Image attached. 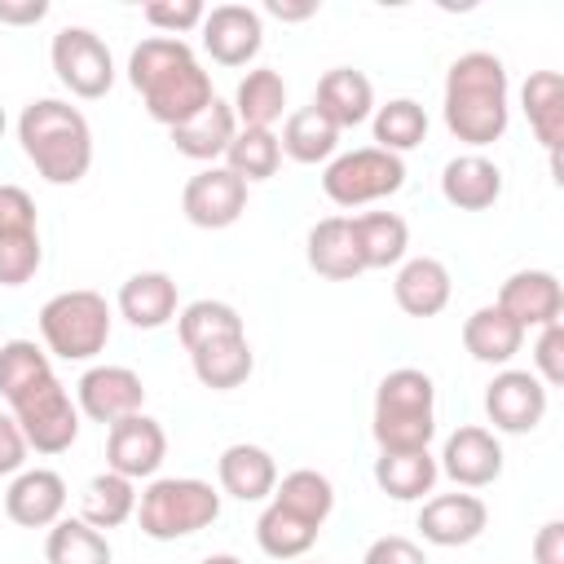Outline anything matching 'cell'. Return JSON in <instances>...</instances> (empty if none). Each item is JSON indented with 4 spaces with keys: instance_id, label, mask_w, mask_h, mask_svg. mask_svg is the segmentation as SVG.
Masks as SVG:
<instances>
[{
    "instance_id": "cell-24",
    "label": "cell",
    "mask_w": 564,
    "mask_h": 564,
    "mask_svg": "<svg viewBox=\"0 0 564 564\" xmlns=\"http://www.w3.org/2000/svg\"><path fill=\"white\" fill-rule=\"evenodd\" d=\"M313 106L344 132V128H357L375 115V88L361 70L352 66H330L322 79H317V93H313Z\"/></svg>"
},
{
    "instance_id": "cell-4",
    "label": "cell",
    "mask_w": 564,
    "mask_h": 564,
    "mask_svg": "<svg viewBox=\"0 0 564 564\" xmlns=\"http://www.w3.org/2000/svg\"><path fill=\"white\" fill-rule=\"evenodd\" d=\"M379 454H414L427 449L436 436V383L432 375L401 366L388 370L375 388V419H370Z\"/></svg>"
},
{
    "instance_id": "cell-51",
    "label": "cell",
    "mask_w": 564,
    "mask_h": 564,
    "mask_svg": "<svg viewBox=\"0 0 564 564\" xmlns=\"http://www.w3.org/2000/svg\"><path fill=\"white\" fill-rule=\"evenodd\" d=\"M0 137H4V106H0Z\"/></svg>"
},
{
    "instance_id": "cell-33",
    "label": "cell",
    "mask_w": 564,
    "mask_h": 564,
    "mask_svg": "<svg viewBox=\"0 0 564 564\" xmlns=\"http://www.w3.org/2000/svg\"><path fill=\"white\" fill-rule=\"evenodd\" d=\"M352 238L366 269H388L405 260L410 225L397 212H366V216H352Z\"/></svg>"
},
{
    "instance_id": "cell-25",
    "label": "cell",
    "mask_w": 564,
    "mask_h": 564,
    "mask_svg": "<svg viewBox=\"0 0 564 564\" xmlns=\"http://www.w3.org/2000/svg\"><path fill=\"white\" fill-rule=\"evenodd\" d=\"M216 476H220V489L238 502H260V498H273V485H278V463L269 449L260 445H229L220 458H216Z\"/></svg>"
},
{
    "instance_id": "cell-2",
    "label": "cell",
    "mask_w": 564,
    "mask_h": 564,
    "mask_svg": "<svg viewBox=\"0 0 564 564\" xmlns=\"http://www.w3.org/2000/svg\"><path fill=\"white\" fill-rule=\"evenodd\" d=\"M507 66L502 57L471 48L449 62L445 75V128L467 145H489L507 132Z\"/></svg>"
},
{
    "instance_id": "cell-29",
    "label": "cell",
    "mask_w": 564,
    "mask_h": 564,
    "mask_svg": "<svg viewBox=\"0 0 564 564\" xmlns=\"http://www.w3.org/2000/svg\"><path fill=\"white\" fill-rule=\"evenodd\" d=\"M137 516V480L119 476V471H97L88 485H84V498H79V520L93 524V529H119Z\"/></svg>"
},
{
    "instance_id": "cell-17",
    "label": "cell",
    "mask_w": 564,
    "mask_h": 564,
    "mask_svg": "<svg viewBox=\"0 0 564 564\" xmlns=\"http://www.w3.org/2000/svg\"><path fill=\"white\" fill-rule=\"evenodd\" d=\"M66 511V480L53 467H22L4 489V516L22 529H53Z\"/></svg>"
},
{
    "instance_id": "cell-8",
    "label": "cell",
    "mask_w": 564,
    "mask_h": 564,
    "mask_svg": "<svg viewBox=\"0 0 564 564\" xmlns=\"http://www.w3.org/2000/svg\"><path fill=\"white\" fill-rule=\"evenodd\" d=\"M405 185L401 154H388L379 145H361L348 154H335L322 172V189L335 207H366L375 198H388Z\"/></svg>"
},
{
    "instance_id": "cell-39",
    "label": "cell",
    "mask_w": 564,
    "mask_h": 564,
    "mask_svg": "<svg viewBox=\"0 0 564 564\" xmlns=\"http://www.w3.org/2000/svg\"><path fill=\"white\" fill-rule=\"evenodd\" d=\"M256 542H260V551H264L269 560H300V555L317 542V529L304 524L300 516L282 511L278 502H269V507L260 511V520H256Z\"/></svg>"
},
{
    "instance_id": "cell-47",
    "label": "cell",
    "mask_w": 564,
    "mask_h": 564,
    "mask_svg": "<svg viewBox=\"0 0 564 564\" xmlns=\"http://www.w3.org/2000/svg\"><path fill=\"white\" fill-rule=\"evenodd\" d=\"M533 564H564V520H546L533 538Z\"/></svg>"
},
{
    "instance_id": "cell-45",
    "label": "cell",
    "mask_w": 564,
    "mask_h": 564,
    "mask_svg": "<svg viewBox=\"0 0 564 564\" xmlns=\"http://www.w3.org/2000/svg\"><path fill=\"white\" fill-rule=\"evenodd\" d=\"M361 564H427V555H423L419 542H410V538H401V533H383V538H375V542L366 546Z\"/></svg>"
},
{
    "instance_id": "cell-38",
    "label": "cell",
    "mask_w": 564,
    "mask_h": 564,
    "mask_svg": "<svg viewBox=\"0 0 564 564\" xmlns=\"http://www.w3.org/2000/svg\"><path fill=\"white\" fill-rule=\"evenodd\" d=\"M375 141L388 154H405L427 141V110L414 97H392L375 110Z\"/></svg>"
},
{
    "instance_id": "cell-26",
    "label": "cell",
    "mask_w": 564,
    "mask_h": 564,
    "mask_svg": "<svg viewBox=\"0 0 564 564\" xmlns=\"http://www.w3.org/2000/svg\"><path fill=\"white\" fill-rule=\"evenodd\" d=\"M189 366H194V379L212 392H229V388H242L256 370V352L247 344V335H229V339H212L203 348L189 352Z\"/></svg>"
},
{
    "instance_id": "cell-9",
    "label": "cell",
    "mask_w": 564,
    "mask_h": 564,
    "mask_svg": "<svg viewBox=\"0 0 564 564\" xmlns=\"http://www.w3.org/2000/svg\"><path fill=\"white\" fill-rule=\"evenodd\" d=\"M48 57H53V70H57L62 88L84 97V101L106 97L110 84H115V57H110L106 40L88 26H62L53 35Z\"/></svg>"
},
{
    "instance_id": "cell-3",
    "label": "cell",
    "mask_w": 564,
    "mask_h": 564,
    "mask_svg": "<svg viewBox=\"0 0 564 564\" xmlns=\"http://www.w3.org/2000/svg\"><path fill=\"white\" fill-rule=\"evenodd\" d=\"M18 141L48 185H75L93 167V128L62 97H35L18 115Z\"/></svg>"
},
{
    "instance_id": "cell-15",
    "label": "cell",
    "mask_w": 564,
    "mask_h": 564,
    "mask_svg": "<svg viewBox=\"0 0 564 564\" xmlns=\"http://www.w3.org/2000/svg\"><path fill=\"white\" fill-rule=\"evenodd\" d=\"M458 489H485L502 476V445L489 427H458L445 436V449H441V463H436Z\"/></svg>"
},
{
    "instance_id": "cell-31",
    "label": "cell",
    "mask_w": 564,
    "mask_h": 564,
    "mask_svg": "<svg viewBox=\"0 0 564 564\" xmlns=\"http://www.w3.org/2000/svg\"><path fill=\"white\" fill-rule=\"evenodd\" d=\"M282 154L295 163H330L339 150V128L317 110V106H300L286 115L282 137H278Z\"/></svg>"
},
{
    "instance_id": "cell-18",
    "label": "cell",
    "mask_w": 564,
    "mask_h": 564,
    "mask_svg": "<svg viewBox=\"0 0 564 564\" xmlns=\"http://www.w3.org/2000/svg\"><path fill=\"white\" fill-rule=\"evenodd\" d=\"M489 524V507L476 494H436L423 502L419 511V533L432 546H467L485 533Z\"/></svg>"
},
{
    "instance_id": "cell-37",
    "label": "cell",
    "mask_w": 564,
    "mask_h": 564,
    "mask_svg": "<svg viewBox=\"0 0 564 564\" xmlns=\"http://www.w3.org/2000/svg\"><path fill=\"white\" fill-rule=\"evenodd\" d=\"M282 163V145L273 137V128H238L229 150H225V167L238 176V181H269Z\"/></svg>"
},
{
    "instance_id": "cell-35",
    "label": "cell",
    "mask_w": 564,
    "mask_h": 564,
    "mask_svg": "<svg viewBox=\"0 0 564 564\" xmlns=\"http://www.w3.org/2000/svg\"><path fill=\"white\" fill-rule=\"evenodd\" d=\"M48 564H110V542L101 529L84 524L79 516H62L44 538Z\"/></svg>"
},
{
    "instance_id": "cell-16",
    "label": "cell",
    "mask_w": 564,
    "mask_h": 564,
    "mask_svg": "<svg viewBox=\"0 0 564 564\" xmlns=\"http://www.w3.org/2000/svg\"><path fill=\"white\" fill-rule=\"evenodd\" d=\"M498 308L520 330H529V326L542 330V326H551V322L564 317V286H560V278L551 269H520V273H511L502 282Z\"/></svg>"
},
{
    "instance_id": "cell-12",
    "label": "cell",
    "mask_w": 564,
    "mask_h": 564,
    "mask_svg": "<svg viewBox=\"0 0 564 564\" xmlns=\"http://www.w3.org/2000/svg\"><path fill=\"white\" fill-rule=\"evenodd\" d=\"M75 405L79 414H88L93 423H119L128 414H141L145 405V383L137 370L128 366H93L79 375L75 383Z\"/></svg>"
},
{
    "instance_id": "cell-22",
    "label": "cell",
    "mask_w": 564,
    "mask_h": 564,
    "mask_svg": "<svg viewBox=\"0 0 564 564\" xmlns=\"http://www.w3.org/2000/svg\"><path fill=\"white\" fill-rule=\"evenodd\" d=\"M441 194L458 212H485V207H494L502 198V167L494 159L476 154V150L458 154L441 172Z\"/></svg>"
},
{
    "instance_id": "cell-21",
    "label": "cell",
    "mask_w": 564,
    "mask_h": 564,
    "mask_svg": "<svg viewBox=\"0 0 564 564\" xmlns=\"http://www.w3.org/2000/svg\"><path fill=\"white\" fill-rule=\"evenodd\" d=\"M449 295H454L449 269L436 256H414L392 278V300L405 317H436L449 304Z\"/></svg>"
},
{
    "instance_id": "cell-36",
    "label": "cell",
    "mask_w": 564,
    "mask_h": 564,
    "mask_svg": "<svg viewBox=\"0 0 564 564\" xmlns=\"http://www.w3.org/2000/svg\"><path fill=\"white\" fill-rule=\"evenodd\" d=\"M176 335H181L185 352H194V348H203L212 339H229V335H247V330H242V317H238L234 304H225V300H194V304H185L176 313Z\"/></svg>"
},
{
    "instance_id": "cell-42",
    "label": "cell",
    "mask_w": 564,
    "mask_h": 564,
    "mask_svg": "<svg viewBox=\"0 0 564 564\" xmlns=\"http://www.w3.org/2000/svg\"><path fill=\"white\" fill-rule=\"evenodd\" d=\"M203 4L198 0H150L145 9H141V18L159 31V35H185V31H194V26H203Z\"/></svg>"
},
{
    "instance_id": "cell-48",
    "label": "cell",
    "mask_w": 564,
    "mask_h": 564,
    "mask_svg": "<svg viewBox=\"0 0 564 564\" xmlns=\"http://www.w3.org/2000/svg\"><path fill=\"white\" fill-rule=\"evenodd\" d=\"M48 18V0H0V22L9 26H35Z\"/></svg>"
},
{
    "instance_id": "cell-34",
    "label": "cell",
    "mask_w": 564,
    "mask_h": 564,
    "mask_svg": "<svg viewBox=\"0 0 564 564\" xmlns=\"http://www.w3.org/2000/svg\"><path fill=\"white\" fill-rule=\"evenodd\" d=\"M441 467L427 449H414V454H379L375 458V485L397 498V502H414L423 494H432Z\"/></svg>"
},
{
    "instance_id": "cell-11",
    "label": "cell",
    "mask_w": 564,
    "mask_h": 564,
    "mask_svg": "<svg viewBox=\"0 0 564 564\" xmlns=\"http://www.w3.org/2000/svg\"><path fill=\"white\" fill-rule=\"evenodd\" d=\"M181 212L198 229H229L247 212V181H238L229 167H203L181 189Z\"/></svg>"
},
{
    "instance_id": "cell-23",
    "label": "cell",
    "mask_w": 564,
    "mask_h": 564,
    "mask_svg": "<svg viewBox=\"0 0 564 564\" xmlns=\"http://www.w3.org/2000/svg\"><path fill=\"white\" fill-rule=\"evenodd\" d=\"M119 317L137 330H159L176 317V282L163 269H141L119 286Z\"/></svg>"
},
{
    "instance_id": "cell-20",
    "label": "cell",
    "mask_w": 564,
    "mask_h": 564,
    "mask_svg": "<svg viewBox=\"0 0 564 564\" xmlns=\"http://www.w3.org/2000/svg\"><path fill=\"white\" fill-rule=\"evenodd\" d=\"M520 106L529 115L533 137L551 154V172L560 181V141H564V75L560 70H533L520 88Z\"/></svg>"
},
{
    "instance_id": "cell-46",
    "label": "cell",
    "mask_w": 564,
    "mask_h": 564,
    "mask_svg": "<svg viewBox=\"0 0 564 564\" xmlns=\"http://www.w3.org/2000/svg\"><path fill=\"white\" fill-rule=\"evenodd\" d=\"M26 454H31V445H26L22 427L13 423V414H0V476H18Z\"/></svg>"
},
{
    "instance_id": "cell-32",
    "label": "cell",
    "mask_w": 564,
    "mask_h": 564,
    "mask_svg": "<svg viewBox=\"0 0 564 564\" xmlns=\"http://www.w3.org/2000/svg\"><path fill=\"white\" fill-rule=\"evenodd\" d=\"M273 502H278L282 511L300 516L304 524L322 529L326 516L335 511V485H330V476H322L317 467H295V471H286V476L273 485Z\"/></svg>"
},
{
    "instance_id": "cell-28",
    "label": "cell",
    "mask_w": 564,
    "mask_h": 564,
    "mask_svg": "<svg viewBox=\"0 0 564 564\" xmlns=\"http://www.w3.org/2000/svg\"><path fill=\"white\" fill-rule=\"evenodd\" d=\"M520 344H524V330L498 304H485L463 322V348L485 366H507L520 352Z\"/></svg>"
},
{
    "instance_id": "cell-43",
    "label": "cell",
    "mask_w": 564,
    "mask_h": 564,
    "mask_svg": "<svg viewBox=\"0 0 564 564\" xmlns=\"http://www.w3.org/2000/svg\"><path fill=\"white\" fill-rule=\"evenodd\" d=\"M533 375L542 379V388L564 383V322L542 326V335L533 344Z\"/></svg>"
},
{
    "instance_id": "cell-41",
    "label": "cell",
    "mask_w": 564,
    "mask_h": 564,
    "mask_svg": "<svg viewBox=\"0 0 564 564\" xmlns=\"http://www.w3.org/2000/svg\"><path fill=\"white\" fill-rule=\"evenodd\" d=\"M44 247L35 234H0V286H26L40 273Z\"/></svg>"
},
{
    "instance_id": "cell-40",
    "label": "cell",
    "mask_w": 564,
    "mask_h": 564,
    "mask_svg": "<svg viewBox=\"0 0 564 564\" xmlns=\"http://www.w3.org/2000/svg\"><path fill=\"white\" fill-rule=\"evenodd\" d=\"M44 375H53L48 352L35 339H4L0 344V397H18L22 388L40 383Z\"/></svg>"
},
{
    "instance_id": "cell-14",
    "label": "cell",
    "mask_w": 564,
    "mask_h": 564,
    "mask_svg": "<svg viewBox=\"0 0 564 564\" xmlns=\"http://www.w3.org/2000/svg\"><path fill=\"white\" fill-rule=\"evenodd\" d=\"M203 48L220 66H247L264 44V22L251 4H216L203 13Z\"/></svg>"
},
{
    "instance_id": "cell-44",
    "label": "cell",
    "mask_w": 564,
    "mask_h": 564,
    "mask_svg": "<svg viewBox=\"0 0 564 564\" xmlns=\"http://www.w3.org/2000/svg\"><path fill=\"white\" fill-rule=\"evenodd\" d=\"M35 198L22 185H0V234H35Z\"/></svg>"
},
{
    "instance_id": "cell-5",
    "label": "cell",
    "mask_w": 564,
    "mask_h": 564,
    "mask_svg": "<svg viewBox=\"0 0 564 564\" xmlns=\"http://www.w3.org/2000/svg\"><path fill=\"white\" fill-rule=\"evenodd\" d=\"M220 516V494L198 476H163L137 494V524L154 542H176Z\"/></svg>"
},
{
    "instance_id": "cell-50",
    "label": "cell",
    "mask_w": 564,
    "mask_h": 564,
    "mask_svg": "<svg viewBox=\"0 0 564 564\" xmlns=\"http://www.w3.org/2000/svg\"><path fill=\"white\" fill-rule=\"evenodd\" d=\"M198 564H242L238 555H207V560H198Z\"/></svg>"
},
{
    "instance_id": "cell-27",
    "label": "cell",
    "mask_w": 564,
    "mask_h": 564,
    "mask_svg": "<svg viewBox=\"0 0 564 564\" xmlns=\"http://www.w3.org/2000/svg\"><path fill=\"white\" fill-rule=\"evenodd\" d=\"M167 132H172L176 154L198 159V163H212V159H220V154L229 150V141H234V132H238V119H234V106H229V101L212 97L207 110H198L189 123L167 128Z\"/></svg>"
},
{
    "instance_id": "cell-19",
    "label": "cell",
    "mask_w": 564,
    "mask_h": 564,
    "mask_svg": "<svg viewBox=\"0 0 564 564\" xmlns=\"http://www.w3.org/2000/svg\"><path fill=\"white\" fill-rule=\"evenodd\" d=\"M304 256H308V269L330 282H352L357 273H366L357 238H352V216H322L308 229Z\"/></svg>"
},
{
    "instance_id": "cell-7",
    "label": "cell",
    "mask_w": 564,
    "mask_h": 564,
    "mask_svg": "<svg viewBox=\"0 0 564 564\" xmlns=\"http://www.w3.org/2000/svg\"><path fill=\"white\" fill-rule=\"evenodd\" d=\"M9 414L35 454H66L79 436V405L57 375H44L40 383L9 397Z\"/></svg>"
},
{
    "instance_id": "cell-6",
    "label": "cell",
    "mask_w": 564,
    "mask_h": 564,
    "mask_svg": "<svg viewBox=\"0 0 564 564\" xmlns=\"http://www.w3.org/2000/svg\"><path fill=\"white\" fill-rule=\"evenodd\" d=\"M40 335H44V348L62 361H88V357L106 352V344H110V304H106V295H97L88 286L57 291L40 308Z\"/></svg>"
},
{
    "instance_id": "cell-13",
    "label": "cell",
    "mask_w": 564,
    "mask_h": 564,
    "mask_svg": "<svg viewBox=\"0 0 564 564\" xmlns=\"http://www.w3.org/2000/svg\"><path fill=\"white\" fill-rule=\"evenodd\" d=\"M485 414L498 432L524 436L542 423L546 414V388L533 370H498L494 383L485 388Z\"/></svg>"
},
{
    "instance_id": "cell-1",
    "label": "cell",
    "mask_w": 564,
    "mask_h": 564,
    "mask_svg": "<svg viewBox=\"0 0 564 564\" xmlns=\"http://www.w3.org/2000/svg\"><path fill=\"white\" fill-rule=\"evenodd\" d=\"M128 84L141 93L145 115L163 128L189 123L216 97L212 75L194 57V48L176 35H145L128 53Z\"/></svg>"
},
{
    "instance_id": "cell-10",
    "label": "cell",
    "mask_w": 564,
    "mask_h": 564,
    "mask_svg": "<svg viewBox=\"0 0 564 564\" xmlns=\"http://www.w3.org/2000/svg\"><path fill=\"white\" fill-rule=\"evenodd\" d=\"M167 458V432L150 414H128L106 427V471L128 480H150Z\"/></svg>"
},
{
    "instance_id": "cell-49",
    "label": "cell",
    "mask_w": 564,
    "mask_h": 564,
    "mask_svg": "<svg viewBox=\"0 0 564 564\" xmlns=\"http://www.w3.org/2000/svg\"><path fill=\"white\" fill-rule=\"evenodd\" d=\"M264 13H273V18H282V22H304V18L317 13V4H313V0H308V4H282V0H269Z\"/></svg>"
},
{
    "instance_id": "cell-30",
    "label": "cell",
    "mask_w": 564,
    "mask_h": 564,
    "mask_svg": "<svg viewBox=\"0 0 564 564\" xmlns=\"http://www.w3.org/2000/svg\"><path fill=\"white\" fill-rule=\"evenodd\" d=\"M286 110V84L273 66H256L234 88V119L238 128H273Z\"/></svg>"
}]
</instances>
